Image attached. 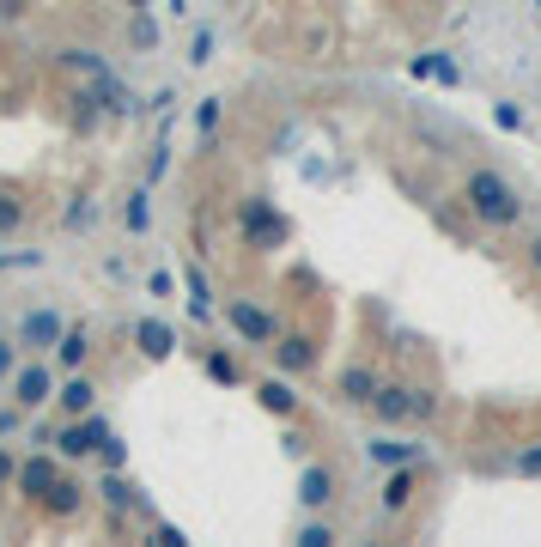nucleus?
<instances>
[{"label":"nucleus","instance_id":"nucleus-1","mask_svg":"<svg viewBox=\"0 0 541 547\" xmlns=\"http://www.w3.org/2000/svg\"><path fill=\"white\" fill-rule=\"evenodd\" d=\"M462 207H469L481 225H493V231H517V225H523V195H517V183H511L505 171H493V165H475L469 177H462Z\"/></svg>","mask_w":541,"mask_h":547},{"label":"nucleus","instance_id":"nucleus-2","mask_svg":"<svg viewBox=\"0 0 541 547\" xmlns=\"http://www.w3.org/2000/svg\"><path fill=\"white\" fill-rule=\"evenodd\" d=\"M231 219H238V244L268 256V250H286L292 244V219L268 201V195H244L238 207H231Z\"/></svg>","mask_w":541,"mask_h":547},{"label":"nucleus","instance_id":"nucleus-3","mask_svg":"<svg viewBox=\"0 0 541 547\" xmlns=\"http://www.w3.org/2000/svg\"><path fill=\"white\" fill-rule=\"evenodd\" d=\"M7 389H13V408H19V414H37V408H49V402L61 396V383H55V365H49V359H25L19 377H13Z\"/></svg>","mask_w":541,"mask_h":547},{"label":"nucleus","instance_id":"nucleus-4","mask_svg":"<svg viewBox=\"0 0 541 547\" xmlns=\"http://www.w3.org/2000/svg\"><path fill=\"white\" fill-rule=\"evenodd\" d=\"M219 317H225V329H231V335L250 341V347H274V341H280V323L268 317L262 304H250V298H231Z\"/></svg>","mask_w":541,"mask_h":547},{"label":"nucleus","instance_id":"nucleus-5","mask_svg":"<svg viewBox=\"0 0 541 547\" xmlns=\"http://www.w3.org/2000/svg\"><path fill=\"white\" fill-rule=\"evenodd\" d=\"M110 438H116V432H110V420H98V414H92V420H67V426L55 432V456H61V462H86V456H98Z\"/></svg>","mask_w":541,"mask_h":547},{"label":"nucleus","instance_id":"nucleus-6","mask_svg":"<svg viewBox=\"0 0 541 547\" xmlns=\"http://www.w3.org/2000/svg\"><path fill=\"white\" fill-rule=\"evenodd\" d=\"M61 335H67V317H61V310H49V304H37V310H25V317H19V347L31 359H49L61 347Z\"/></svg>","mask_w":541,"mask_h":547},{"label":"nucleus","instance_id":"nucleus-7","mask_svg":"<svg viewBox=\"0 0 541 547\" xmlns=\"http://www.w3.org/2000/svg\"><path fill=\"white\" fill-rule=\"evenodd\" d=\"M268 353H274V377H304V371H317V335H304V329H280V341H274Z\"/></svg>","mask_w":541,"mask_h":547},{"label":"nucleus","instance_id":"nucleus-8","mask_svg":"<svg viewBox=\"0 0 541 547\" xmlns=\"http://www.w3.org/2000/svg\"><path fill=\"white\" fill-rule=\"evenodd\" d=\"M31 505H43L55 487H61V456H49V450H37V456H19V481H13Z\"/></svg>","mask_w":541,"mask_h":547},{"label":"nucleus","instance_id":"nucleus-9","mask_svg":"<svg viewBox=\"0 0 541 547\" xmlns=\"http://www.w3.org/2000/svg\"><path fill=\"white\" fill-rule=\"evenodd\" d=\"M377 389H383V377H377L365 359H353V365L335 371V396H341L347 408H371V402H377Z\"/></svg>","mask_w":541,"mask_h":547},{"label":"nucleus","instance_id":"nucleus-10","mask_svg":"<svg viewBox=\"0 0 541 547\" xmlns=\"http://www.w3.org/2000/svg\"><path fill=\"white\" fill-rule=\"evenodd\" d=\"M335 487H341V481H335L329 462H304V468H298V505H304V511H329V505H335Z\"/></svg>","mask_w":541,"mask_h":547},{"label":"nucleus","instance_id":"nucleus-11","mask_svg":"<svg viewBox=\"0 0 541 547\" xmlns=\"http://www.w3.org/2000/svg\"><path fill=\"white\" fill-rule=\"evenodd\" d=\"M426 456V444H408V438H365V462L371 468H383V475H396V468H414Z\"/></svg>","mask_w":541,"mask_h":547},{"label":"nucleus","instance_id":"nucleus-12","mask_svg":"<svg viewBox=\"0 0 541 547\" xmlns=\"http://www.w3.org/2000/svg\"><path fill=\"white\" fill-rule=\"evenodd\" d=\"M420 481H426V468H420V462H414V468H396V475H383V493H377L383 517H402V511L420 499Z\"/></svg>","mask_w":541,"mask_h":547},{"label":"nucleus","instance_id":"nucleus-13","mask_svg":"<svg viewBox=\"0 0 541 547\" xmlns=\"http://www.w3.org/2000/svg\"><path fill=\"white\" fill-rule=\"evenodd\" d=\"M371 414H377L383 426H408V420H414V383H396V377H383V389H377Z\"/></svg>","mask_w":541,"mask_h":547},{"label":"nucleus","instance_id":"nucleus-14","mask_svg":"<svg viewBox=\"0 0 541 547\" xmlns=\"http://www.w3.org/2000/svg\"><path fill=\"white\" fill-rule=\"evenodd\" d=\"M256 402H262L274 420H286V426H292L298 408H304V396H298V383H292V377H262V383H256Z\"/></svg>","mask_w":541,"mask_h":547},{"label":"nucleus","instance_id":"nucleus-15","mask_svg":"<svg viewBox=\"0 0 541 547\" xmlns=\"http://www.w3.org/2000/svg\"><path fill=\"white\" fill-rule=\"evenodd\" d=\"M134 347H140L152 365H159V359L177 353V329H171L165 317H140V323H134Z\"/></svg>","mask_w":541,"mask_h":547},{"label":"nucleus","instance_id":"nucleus-16","mask_svg":"<svg viewBox=\"0 0 541 547\" xmlns=\"http://www.w3.org/2000/svg\"><path fill=\"white\" fill-rule=\"evenodd\" d=\"M86 359H92V329H86V323H67V335H61V347H55V365H61L67 377H86Z\"/></svg>","mask_w":541,"mask_h":547},{"label":"nucleus","instance_id":"nucleus-17","mask_svg":"<svg viewBox=\"0 0 541 547\" xmlns=\"http://www.w3.org/2000/svg\"><path fill=\"white\" fill-rule=\"evenodd\" d=\"M55 402H61L67 420H92V408H98V383H92V377H67Z\"/></svg>","mask_w":541,"mask_h":547},{"label":"nucleus","instance_id":"nucleus-18","mask_svg":"<svg viewBox=\"0 0 541 547\" xmlns=\"http://www.w3.org/2000/svg\"><path fill=\"white\" fill-rule=\"evenodd\" d=\"M408 73H414V80H438V86H462V67H456L444 49H426V55H414V61H408Z\"/></svg>","mask_w":541,"mask_h":547},{"label":"nucleus","instance_id":"nucleus-19","mask_svg":"<svg viewBox=\"0 0 541 547\" xmlns=\"http://www.w3.org/2000/svg\"><path fill=\"white\" fill-rule=\"evenodd\" d=\"M61 61H67L73 73H86L92 86H116V73H110V61H104L98 49H80V43H73V49H61Z\"/></svg>","mask_w":541,"mask_h":547},{"label":"nucleus","instance_id":"nucleus-20","mask_svg":"<svg viewBox=\"0 0 541 547\" xmlns=\"http://www.w3.org/2000/svg\"><path fill=\"white\" fill-rule=\"evenodd\" d=\"M201 371H207V383H219V389H238V383H244V365H238V353H231V347H213V353L201 359Z\"/></svg>","mask_w":541,"mask_h":547},{"label":"nucleus","instance_id":"nucleus-21","mask_svg":"<svg viewBox=\"0 0 541 547\" xmlns=\"http://www.w3.org/2000/svg\"><path fill=\"white\" fill-rule=\"evenodd\" d=\"M104 116H110V98H104V86L73 92V128H98Z\"/></svg>","mask_w":541,"mask_h":547},{"label":"nucleus","instance_id":"nucleus-22","mask_svg":"<svg viewBox=\"0 0 541 547\" xmlns=\"http://www.w3.org/2000/svg\"><path fill=\"white\" fill-rule=\"evenodd\" d=\"M92 493H98L110 511H134V505H140V487H134L128 475H98V487H92Z\"/></svg>","mask_w":541,"mask_h":547},{"label":"nucleus","instance_id":"nucleus-23","mask_svg":"<svg viewBox=\"0 0 541 547\" xmlns=\"http://www.w3.org/2000/svg\"><path fill=\"white\" fill-rule=\"evenodd\" d=\"M122 225L134 231V238H146V231H152V189H146V183L128 189V201H122Z\"/></svg>","mask_w":541,"mask_h":547},{"label":"nucleus","instance_id":"nucleus-24","mask_svg":"<svg viewBox=\"0 0 541 547\" xmlns=\"http://www.w3.org/2000/svg\"><path fill=\"white\" fill-rule=\"evenodd\" d=\"M86 493H92V487H80L73 475H61V487H55V493L43 499V511H49V517H73V511L86 505Z\"/></svg>","mask_w":541,"mask_h":547},{"label":"nucleus","instance_id":"nucleus-25","mask_svg":"<svg viewBox=\"0 0 541 547\" xmlns=\"http://www.w3.org/2000/svg\"><path fill=\"white\" fill-rule=\"evenodd\" d=\"M493 128H499V134H529V110H523L517 98H499V104H493Z\"/></svg>","mask_w":541,"mask_h":547},{"label":"nucleus","instance_id":"nucleus-26","mask_svg":"<svg viewBox=\"0 0 541 547\" xmlns=\"http://www.w3.org/2000/svg\"><path fill=\"white\" fill-rule=\"evenodd\" d=\"M183 286H189V317H213V304H207V274L195 262H183Z\"/></svg>","mask_w":541,"mask_h":547},{"label":"nucleus","instance_id":"nucleus-27","mask_svg":"<svg viewBox=\"0 0 541 547\" xmlns=\"http://www.w3.org/2000/svg\"><path fill=\"white\" fill-rule=\"evenodd\" d=\"M335 541H341V535H335V523H329V517H311V523L292 535V547H335Z\"/></svg>","mask_w":541,"mask_h":547},{"label":"nucleus","instance_id":"nucleus-28","mask_svg":"<svg viewBox=\"0 0 541 547\" xmlns=\"http://www.w3.org/2000/svg\"><path fill=\"white\" fill-rule=\"evenodd\" d=\"M25 201L19 195H7V189H0V238H13V231H25Z\"/></svg>","mask_w":541,"mask_h":547},{"label":"nucleus","instance_id":"nucleus-29","mask_svg":"<svg viewBox=\"0 0 541 547\" xmlns=\"http://www.w3.org/2000/svg\"><path fill=\"white\" fill-rule=\"evenodd\" d=\"M219 122H225V98H201V104H195V134H201V140H213V128H219Z\"/></svg>","mask_w":541,"mask_h":547},{"label":"nucleus","instance_id":"nucleus-30","mask_svg":"<svg viewBox=\"0 0 541 547\" xmlns=\"http://www.w3.org/2000/svg\"><path fill=\"white\" fill-rule=\"evenodd\" d=\"M128 43H134V49H159V25H152L146 13H134V19H128Z\"/></svg>","mask_w":541,"mask_h":547},{"label":"nucleus","instance_id":"nucleus-31","mask_svg":"<svg viewBox=\"0 0 541 547\" xmlns=\"http://www.w3.org/2000/svg\"><path fill=\"white\" fill-rule=\"evenodd\" d=\"M438 414V389H426V383H414V426H426Z\"/></svg>","mask_w":541,"mask_h":547},{"label":"nucleus","instance_id":"nucleus-32","mask_svg":"<svg viewBox=\"0 0 541 547\" xmlns=\"http://www.w3.org/2000/svg\"><path fill=\"white\" fill-rule=\"evenodd\" d=\"M146 547H189V535H183L177 523H152V535H146Z\"/></svg>","mask_w":541,"mask_h":547},{"label":"nucleus","instance_id":"nucleus-33","mask_svg":"<svg viewBox=\"0 0 541 547\" xmlns=\"http://www.w3.org/2000/svg\"><path fill=\"white\" fill-rule=\"evenodd\" d=\"M98 462H104V475H122V468H128V444H122V438H110V444L98 450Z\"/></svg>","mask_w":541,"mask_h":547},{"label":"nucleus","instance_id":"nucleus-34","mask_svg":"<svg viewBox=\"0 0 541 547\" xmlns=\"http://www.w3.org/2000/svg\"><path fill=\"white\" fill-rule=\"evenodd\" d=\"M13 377H19V341L0 335V383H13Z\"/></svg>","mask_w":541,"mask_h":547},{"label":"nucleus","instance_id":"nucleus-35","mask_svg":"<svg viewBox=\"0 0 541 547\" xmlns=\"http://www.w3.org/2000/svg\"><path fill=\"white\" fill-rule=\"evenodd\" d=\"M171 171V146H152V159H146V183H159Z\"/></svg>","mask_w":541,"mask_h":547},{"label":"nucleus","instance_id":"nucleus-36","mask_svg":"<svg viewBox=\"0 0 541 547\" xmlns=\"http://www.w3.org/2000/svg\"><path fill=\"white\" fill-rule=\"evenodd\" d=\"M92 225V207H86V195H73V207H67V231H86Z\"/></svg>","mask_w":541,"mask_h":547},{"label":"nucleus","instance_id":"nucleus-37","mask_svg":"<svg viewBox=\"0 0 541 547\" xmlns=\"http://www.w3.org/2000/svg\"><path fill=\"white\" fill-rule=\"evenodd\" d=\"M207 49H213V31H195V43H189V67H201V61H213Z\"/></svg>","mask_w":541,"mask_h":547},{"label":"nucleus","instance_id":"nucleus-38","mask_svg":"<svg viewBox=\"0 0 541 547\" xmlns=\"http://www.w3.org/2000/svg\"><path fill=\"white\" fill-rule=\"evenodd\" d=\"M13 481H19V456L0 444V487H13Z\"/></svg>","mask_w":541,"mask_h":547},{"label":"nucleus","instance_id":"nucleus-39","mask_svg":"<svg viewBox=\"0 0 541 547\" xmlns=\"http://www.w3.org/2000/svg\"><path fill=\"white\" fill-rule=\"evenodd\" d=\"M280 444H286V456H298V462H304V450H311V438H304L298 426H286V438H280Z\"/></svg>","mask_w":541,"mask_h":547},{"label":"nucleus","instance_id":"nucleus-40","mask_svg":"<svg viewBox=\"0 0 541 547\" xmlns=\"http://www.w3.org/2000/svg\"><path fill=\"white\" fill-rule=\"evenodd\" d=\"M517 475H541V444H529V450L517 456Z\"/></svg>","mask_w":541,"mask_h":547},{"label":"nucleus","instance_id":"nucleus-41","mask_svg":"<svg viewBox=\"0 0 541 547\" xmlns=\"http://www.w3.org/2000/svg\"><path fill=\"white\" fill-rule=\"evenodd\" d=\"M19 420H25V414H19L13 402H7V408H0V438H7V432H19Z\"/></svg>","mask_w":541,"mask_h":547},{"label":"nucleus","instance_id":"nucleus-42","mask_svg":"<svg viewBox=\"0 0 541 547\" xmlns=\"http://www.w3.org/2000/svg\"><path fill=\"white\" fill-rule=\"evenodd\" d=\"M13 19H25V7L19 0H0V25H13Z\"/></svg>","mask_w":541,"mask_h":547},{"label":"nucleus","instance_id":"nucleus-43","mask_svg":"<svg viewBox=\"0 0 541 547\" xmlns=\"http://www.w3.org/2000/svg\"><path fill=\"white\" fill-rule=\"evenodd\" d=\"M529 268L541 274V231H535V238H529Z\"/></svg>","mask_w":541,"mask_h":547},{"label":"nucleus","instance_id":"nucleus-44","mask_svg":"<svg viewBox=\"0 0 541 547\" xmlns=\"http://www.w3.org/2000/svg\"><path fill=\"white\" fill-rule=\"evenodd\" d=\"M383 547H402V541H383Z\"/></svg>","mask_w":541,"mask_h":547}]
</instances>
